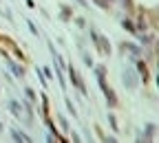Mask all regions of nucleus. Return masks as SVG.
Returning <instances> with one entry per match:
<instances>
[{
    "mask_svg": "<svg viewBox=\"0 0 159 143\" xmlns=\"http://www.w3.org/2000/svg\"><path fill=\"white\" fill-rule=\"evenodd\" d=\"M9 108H11V112H13L16 117H20V106H18V101H11Z\"/></svg>",
    "mask_w": 159,
    "mask_h": 143,
    "instance_id": "4",
    "label": "nucleus"
},
{
    "mask_svg": "<svg viewBox=\"0 0 159 143\" xmlns=\"http://www.w3.org/2000/svg\"><path fill=\"white\" fill-rule=\"evenodd\" d=\"M11 134H13V139L16 141H31L27 134H22V132H18V130H11Z\"/></svg>",
    "mask_w": 159,
    "mask_h": 143,
    "instance_id": "3",
    "label": "nucleus"
},
{
    "mask_svg": "<svg viewBox=\"0 0 159 143\" xmlns=\"http://www.w3.org/2000/svg\"><path fill=\"white\" fill-rule=\"evenodd\" d=\"M11 68H13V73H16L18 77H20V75H22V68H20L18 64H11Z\"/></svg>",
    "mask_w": 159,
    "mask_h": 143,
    "instance_id": "5",
    "label": "nucleus"
},
{
    "mask_svg": "<svg viewBox=\"0 0 159 143\" xmlns=\"http://www.w3.org/2000/svg\"><path fill=\"white\" fill-rule=\"evenodd\" d=\"M0 130H2V124H0Z\"/></svg>",
    "mask_w": 159,
    "mask_h": 143,
    "instance_id": "6",
    "label": "nucleus"
},
{
    "mask_svg": "<svg viewBox=\"0 0 159 143\" xmlns=\"http://www.w3.org/2000/svg\"><path fill=\"white\" fill-rule=\"evenodd\" d=\"M69 73H71V79H73V81H75V86H77V88H80V90H84V84H82V79H80V77H77V73H75V71H73V68H71V71H69Z\"/></svg>",
    "mask_w": 159,
    "mask_h": 143,
    "instance_id": "2",
    "label": "nucleus"
},
{
    "mask_svg": "<svg viewBox=\"0 0 159 143\" xmlns=\"http://www.w3.org/2000/svg\"><path fill=\"white\" fill-rule=\"evenodd\" d=\"M122 79H124V84H128V88L133 90V88H137V77H135V73L130 71V68H126L124 73H122Z\"/></svg>",
    "mask_w": 159,
    "mask_h": 143,
    "instance_id": "1",
    "label": "nucleus"
}]
</instances>
